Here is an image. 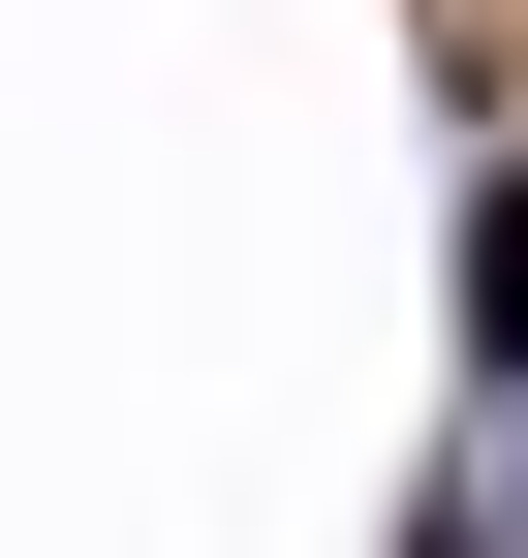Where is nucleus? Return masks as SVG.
<instances>
[{
	"label": "nucleus",
	"instance_id": "f257e3e1",
	"mask_svg": "<svg viewBox=\"0 0 528 558\" xmlns=\"http://www.w3.org/2000/svg\"><path fill=\"white\" fill-rule=\"evenodd\" d=\"M467 341H497V373H528V186H497V218H467Z\"/></svg>",
	"mask_w": 528,
	"mask_h": 558
}]
</instances>
